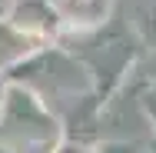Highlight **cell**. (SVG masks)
Segmentation results:
<instances>
[{
    "label": "cell",
    "mask_w": 156,
    "mask_h": 153,
    "mask_svg": "<svg viewBox=\"0 0 156 153\" xmlns=\"http://www.w3.org/2000/svg\"><path fill=\"white\" fill-rule=\"evenodd\" d=\"M60 47H66L87 67V73L93 80V97L100 100V107H106L113 100V93L126 83V77L133 73L143 43H140L133 27H126L120 17H110L96 30L66 33L60 40Z\"/></svg>",
    "instance_id": "1"
},
{
    "label": "cell",
    "mask_w": 156,
    "mask_h": 153,
    "mask_svg": "<svg viewBox=\"0 0 156 153\" xmlns=\"http://www.w3.org/2000/svg\"><path fill=\"white\" fill-rule=\"evenodd\" d=\"M7 77H10V83L37 93L57 117H63L73 103L93 97V80L87 73V67L60 43L40 47L27 63H20Z\"/></svg>",
    "instance_id": "2"
},
{
    "label": "cell",
    "mask_w": 156,
    "mask_h": 153,
    "mask_svg": "<svg viewBox=\"0 0 156 153\" xmlns=\"http://www.w3.org/2000/svg\"><path fill=\"white\" fill-rule=\"evenodd\" d=\"M60 140H63L60 117L37 93L10 83L3 107H0V143L13 147L17 153L23 150L30 153V150H53Z\"/></svg>",
    "instance_id": "3"
},
{
    "label": "cell",
    "mask_w": 156,
    "mask_h": 153,
    "mask_svg": "<svg viewBox=\"0 0 156 153\" xmlns=\"http://www.w3.org/2000/svg\"><path fill=\"white\" fill-rule=\"evenodd\" d=\"M3 17L17 27L20 33H27L30 40L50 47V43H60L66 37V24L60 17V7L53 0H13Z\"/></svg>",
    "instance_id": "4"
},
{
    "label": "cell",
    "mask_w": 156,
    "mask_h": 153,
    "mask_svg": "<svg viewBox=\"0 0 156 153\" xmlns=\"http://www.w3.org/2000/svg\"><path fill=\"white\" fill-rule=\"evenodd\" d=\"M57 7L66 24V33L96 30L113 17V0H60Z\"/></svg>",
    "instance_id": "5"
},
{
    "label": "cell",
    "mask_w": 156,
    "mask_h": 153,
    "mask_svg": "<svg viewBox=\"0 0 156 153\" xmlns=\"http://www.w3.org/2000/svg\"><path fill=\"white\" fill-rule=\"evenodd\" d=\"M40 47H43V43L30 40L27 33H20L0 13V70H3V73H10V70H17L20 63H27Z\"/></svg>",
    "instance_id": "6"
},
{
    "label": "cell",
    "mask_w": 156,
    "mask_h": 153,
    "mask_svg": "<svg viewBox=\"0 0 156 153\" xmlns=\"http://www.w3.org/2000/svg\"><path fill=\"white\" fill-rule=\"evenodd\" d=\"M136 107H140V113H143V120H146V126L156 140V73L136 90Z\"/></svg>",
    "instance_id": "7"
},
{
    "label": "cell",
    "mask_w": 156,
    "mask_h": 153,
    "mask_svg": "<svg viewBox=\"0 0 156 153\" xmlns=\"http://www.w3.org/2000/svg\"><path fill=\"white\" fill-rule=\"evenodd\" d=\"M133 30H136V37H140V43H143V47L156 50V0H153V3H146V7L136 13Z\"/></svg>",
    "instance_id": "8"
},
{
    "label": "cell",
    "mask_w": 156,
    "mask_h": 153,
    "mask_svg": "<svg viewBox=\"0 0 156 153\" xmlns=\"http://www.w3.org/2000/svg\"><path fill=\"white\" fill-rule=\"evenodd\" d=\"M143 143H136V140H100L93 147V153H140Z\"/></svg>",
    "instance_id": "9"
},
{
    "label": "cell",
    "mask_w": 156,
    "mask_h": 153,
    "mask_svg": "<svg viewBox=\"0 0 156 153\" xmlns=\"http://www.w3.org/2000/svg\"><path fill=\"white\" fill-rule=\"evenodd\" d=\"M93 147H96V143H93ZM93 147H90V143H76V140H60L50 153H93Z\"/></svg>",
    "instance_id": "10"
},
{
    "label": "cell",
    "mask_w": 156,
    "mask_h": 153,
    "mask_svg": "<svg viewBox=\"0 0 156 153\" xmlns=\"http://www.w3.org/2000/svg\"><path fill=\"white\" fill-rule=\"evenodd\" d=\"M7 90H10V77L0 70V107H3V97H7Z\"/></svg>",
    "instance_id": "11"
},
{
    "label": "cell",
    "mask_w": 156,
    "mask_h": 153,
    "mask_svg": "<svg viewBox=\"0 0 156 153\" xmlns=\"http://www.w3.org/2000/svg\"><path fill=\"white\" fill-rule=\"evenodd\" d=\"M140 153H156V140H153V143H143V147H140Z\"/></svg>",
    "instance_id": "12"
},
{
    "label": "cell",
    "mask_w": 156,
    "mask_h": 153,
    "mask_svg": "<svg viewBox=\"0 0 156 153\" xmlns=\"http://www.w3.org/2000/svg\"><path fill=\"white\" fill-rule=\"evenodd\" d=\"M0 153H17L13 147H7V143H0Z\"/></svg>",
    "instance_id": "13"
},
{
    "label": "cell",
    "mask_w": 156,
    "mask_h": 153,
    "mask_svg": "<svg viewBox=\"0 0 156 153\" xmlns=\"http://www.w3.org/2000/svg\"><path fill=\"white\" fill-rule=\"evenodd\" d=\"M10 3H13V0H0V13H3V10H7Z\"/></svg>",
    "instance_id": "14"
},
{
    "label": "cell",
    "mask_w": 156,
    "mask_h": 153,
    "mask_svg": "<svg viewBox=\"0 0 156 153\" xmlns=\"http://www.w3.org/2000/svg\"><path fill=\"white\" fill-rule=\"evenodd\" d=\"M30 153H50V150H30Z\"/></svg>",
    "instance_id": "15"
},
{
    "label": "cell",
    "mask_w": 156,
    "mask_h": 153,
    "mask_svg": "<svg viewBox=\"0 0 156 153\" xmlns=\"http://www.w3.org/2000/svg\"><path fill=\"white\" fill-rule=\"evenodd\" d=\"M53 3H60V0H53Z\"/></svg>",
    "instance_id": "16"
}]
</instances>
